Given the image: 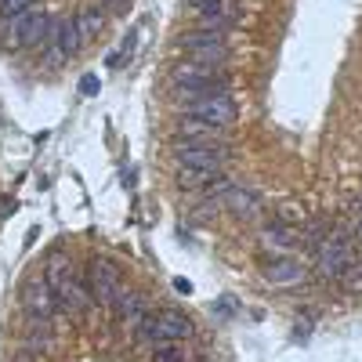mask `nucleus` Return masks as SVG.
Listing matches in <instances>:
<instances>
[{
    "mask_svg": "<svg viewBox=\"0 0 362 362\" xmlns=\"http://www.w3.org/2000/svg\"><path fill=\"white\" fill-rule=\"evenodd\" d=\"M341 283H344L348 293H362V261H351V264H348V272L341 276Z\"/></svg>",
    "mask_w": 362,
    "mask_h": 362,
    "instance_id": "nucleus-17",
    "label": "nucleus"
},
{
    "mask_svg": "<svg viewBox=\"0 0 362 362\" xmlns=\"http://www.w3.org/2000/svg\"><path fill=\"white\" fill-rule=\"evenodd\" d=\"M199 15V25L203 29H214V33H228V29L239 22V11H235V0H189Z\"/></svg>",
    "mask_w": 362,
    "mask_h": 362,
    "instance_id": "nucleus-9",
    "label": "nucleus"
},
{
    "mask_svg": "<svg viewBox=\"0 0 362 362\" xmlns=\"http://www.w3.org/2000/svg\"><path fill=\"white\" fill-rule=\"evenodd\" d=\"M138 337L141 341H153V344L156 341H185V337H192V319L174 312V308L156 312V315H145L138 322Z\"/></svg>",
    "mask_w": 362,
    "mask_h": 362,
    "instance_id": "nucleus-3",
    "label": "nucleus"
},
{
    "mask_svg": "<svg viewBox=\"0 0 362 362\" xmlns=\"http://www.w3.org/2000/svg\"><path fill=\"white\" fill-rule=\"evenodd\" d=\"M22 305L37 322H47L54 315L58 293H54V286L47 279H33V283H25V290H22Z\"/></svg>",
    "mask_w": 362,
    "mask_h": 362,
    "instance_id": "nucleus-10",
    "label": "nucleus"
},
{
    "mask_svg": "<svg viewBox=\"0 0 362 362\" xmlns=\"http://www.w3.org/2000/svg\"><path fill=\"white\" fill-rule=\"evenodd\" d=\"M174 87L181 95H214V90H225V76L214 73V66H203V62H185L174 69Z\"/></svg>",
    "mask_w": 362,
    "mask_h": 362,
    "instance_id": "nucleus-5",
    "label": "nucleus"
},
{
    "mask_svg": "<svg viewBox=\"0 0 362 362\" xmlns=\"http://www.w3.org/2000/svg\"><path fill=\"white\" fill-rule=\"evenodd\" d=\"M174 160H177V167H185V170L218 174L228 163V148L218 145V141H177L174 145Z\"/></svg>",
    "mask_w": 362,
    "mask_h": 362,
    "instance_id": "nucleus-2",
    "label": "nucleus"
},
{
    "mask_svg": "<svg viewBox=\"0 0 362 362\" xmlns=\"http://www.w3.org/2000/svg\"><path fill=\"white\" fill-rule=\"evenodd\" d=\"M112 312H116V319H119V322H131V326H138V322L148 315V312H145V305H141V297H138V293H131V290H119V293H116Z\"/></svg>",
    "mask_w": 362,
    "mask_h": 362,
    "instance_id": "nucleus-13",
    "label": "nucleus"
},
{
    "mask_svg": "<svg viewBox=\"0 0 362 362\" xmlns=\"http://www.w3.org/2000/svg\"><path fill=\"white\" fill-rule=\"evenodd\" d=\"M153 362H185L181 341H156L153 344Z\"/></svg>",
    "mask_w": 362,
    "mask_h": 362,
    "instance_id": "nucleus-16",
    "label": "nucleus"
},
{
    "mask_svg": "<svg viewBox=\"0 0 362 362\" xmlns=\"http://www.w3.org/2000/svg\"><path fill=\"white\" fill-rule=\"evenodd\" d=\"M261 239H264L268 247L286 250V247H293V243H297V232H293V228H286V225H268V228L261 232Z\"/></svg>",
    "mask_w": 362,
    "mask_h": 362,
    "instance_id": "nucleus-15",
    "label": "nucleus"
},
{
    "mask_svg": "<svg viewBox=\"0 0 362 362\" xmlns=\"http://www.w3.org/2000/svg\"><path fill=\"white\" fill-rule=\"evenodd\" d=\"M80 95H98V76H80Z\"/></svg>",
    "mask_w": 362,
    "mask_h": 362,
    "instance_id": "nucleus-20",
    "label": "nucleus"
},
{
    "mask_svg": "<svg viewBox=\"0 0 362 362\" xmlns=\"http://www.w3.org/2000/svg\"><path fill=\"white\" fill-rule=\"evenodd\" d=\"M80 37H83V29H80V22L76 18H62L54 29H51V62H66V58H73L76 54V47H80Z\"/></svg>",
    "mask_w": 362,
    "mask_h": 362,
    "instance_id": "nucleus-11",
    "label": "nucleus"
},
{
    "mask_svg": "<svg viewBox=\"0 0 362 362\" xmlns=\"http://www.w3.org/2000/svg\"><path fill=\"white\" fill-rule=\"evenodd\" d=\"M355 235H358V239H362V221H358V232H355Z\"/></svg>",
    "mask_w": 362,
    "mask_h": 362,
    "instance_id": "nucleus-22",
    "label": "nucleus"
},
{
    "mask_svg": "<svg viewBox=\"0 0 362 362\" xmlns=\"http://www.w3.org/2000/svg\"><path fill=\"white\" fill-rule=\"evenodd\" d=\"M181 47L189 51L192 62H203V66H218L228 58L225 33H214V29H192V33L181 37Z\"/></svg>",
    "mask_w": 362,
    "mask_h": 362,
    "instance_id": "nucleus-6",
    "label": "nucleus"
},
{
    "mask_svg": "<svg viewBox=\"0 0 362 362\" xmlns=\"http://www.w3.org/2000/svg\"><path fill=\"white\" fill-rule=\"evenodd\" d=\"M29 8H33V0H0V15L4 18H15V15H22Z\"/></svg>",
    "mask_w": 362,
    "mask_h": 362,
    "instance_id": "nucleus-19",
    "label": "nucleus"
},
{
    "mask_svg": "<svg viewBox=\"0 0 362 362\" xmlns=\"http://www.w3.org/2000/svg\"><path fill=\"white\" fill-rule=\"evenodd\" d=\"M174 290H177V293H192V283H189V279H174Z\"/></svg>",
    "mask_w": 362,
    "mask_h": 362,
    "instance_id": "nucleus-21",
    "label": "nucleus"
},
{
    "mask_svg": "<svg viewBox=\"0 0 362 362\" xmlns=\"http://www.w3.org/2000/svg\"><path fill=\"white\" fill-rule=\"evenodd\" d=\"M315 261H319V276H326V279H341L344 272H348V264L355 261L351 257V243L344 235H326L322 243H319V250H315Z\"/></svg>",
    "mask_w": 362,
    "mask_h": 362,
    "instance_id": "nucleus-7",
    "label": "nucleus"
},
{
    "mask_svg": "<svg viewBox=\"0 0 362 362\" xmlns=\"http://www.w3.org/2000/svg\"><path fill=\"white\" fill-rule=\"evenodd\" d=\"M185 116H189V119H199V124L210 127V131H225V127L235 124V102L225 95V90H214V95L189 98Z\"/></svg>",
    "mask_w": 362,
    "mask_h": 362,
    "instance_id": "nucleus-1",
    "label": "nucleus"
},
{
    "mask_svg": "<svg viewBox=\"0 0 362 362\" xmlns=\"http://www.w3.org/2000/svg\"><path fill=\"white\" fill-rule=\"evenodd\" d=\"M221 203H225V206H232L235 214H247V218H254V214H257V196H254V192H247V189L221 185Z\"/></svg>",
    "mask_w": 362,
    "mask_h": 362,
    "instance_id": "nucleus-14",
    "label": "nucleus"
},
{
    "mask_svg": "<svg viewBox=\"0 0 362 362\" xmlns=\"http://www.w3.org/2000/svg\"><path fill=\"white\" fill-rule=\"evenodd\" d=\"M264 279L276 286H293L305 279V264L293 257H272V261H264Z\"/></svg>",
    "mask_w": 362,
    "mask_h": 362,
    "instance_id": "nucleus-12",
    "label": "nucleus"
},
{
    "mask_svg": "<svg viewBox=\"0 0 362 362\" xmlns=\"http://www.w3.org/2000/svg\"><path fill=\"white\" fill-rule=\"evenodd\" d=\"M177 177H181V185H185V189H189V185L199 189V185H206V181H214L218 174H210V170H185V167H181Z\"/></svg>",
    "mask_w": 362,
    "mask_h": 362,
    "instance_id": "nucleus-18",
    "label": "nucleus"
},
{
    "mask_svg": "<svg viewBox=\"0 0 362 362\" xmlns=\"http://www.w3.org/2000/svg\"><path fill=\"white\" fill-rule=\"evenodd\" d=\"M44 37H51V15L44 8H29V11L15 15L8 25V47H18V51L40 44Z\"/></svg>",
    "mask_w": 362,
    "mask_h": 362,
    "instance_id": "nucleus-4",
    "label": "nucleus"
},
{
    "mask_svg": "<svg viewBox=\"0 0 362 362\" xmlns=\"http://www.w3.org/2000/svg\"><path fill=\"white\" fill-rule=\"evenodd\" d=\"M124 290L119 286V276H116V268L109 264V261H90L87 264V293H90V300H98V305H109L112 308V300H116V293Z\"/></svg>",
    "mask_w": 362,
    "mask_h": 362,
    "instance_id": "nucleus-8",
    "label": "nucleus"
}]
</instances>
